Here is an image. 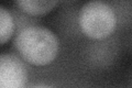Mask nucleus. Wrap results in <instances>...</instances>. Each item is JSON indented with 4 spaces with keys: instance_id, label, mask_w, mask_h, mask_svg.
<instances>
[{
    "instance_id": "nucleus-6",
    "label": "nucleus",
    "mask_w": 132,
    "mask_h": 88,
    "mask_svg": "<svg viewBox=\"0 0 132 88\" xmlns=\"http://www.w3.org/2000/svg\"><path fill=\"white\" fill-rule=\"evenodd\" d=\"M33 88H52V87L46 86V85H38V86H35V87H33Z\"/></svg>"
},
{
    "instance_id": "nucleus-4",
    "label": "nucleus",
    "mask_w": 132,
    "mask_h": 88,
    "mask_svg": "<svg viewBox=\"0 0 132 88\" xmlns=\"http://www.w3.org/2000/svg\"><path fill=\"white\" fill-rule=\"evenodd\" d=\"M23 12L30 15H44L51 12L59 5V1H40V0H19L15 1Z\"/></svg>"
},
{
    "instance_id": "nucleus-5",
    "label": "nucleus",
    "mask_w": 132,
    "mask_h": 88,
    "mask_svg": "<svg viewBox=\"0 0 132 88\" xmlns=\"http://www.w3.org/2000/svg\"><path fill=\"white\" fill-rule=\"evenodd\" d=\"M14 32L13 17L3 6L0 7V43L8 42Z\"/></svg>"
},
{
    "instance_id": "nucleus-1",
    "label": "nucleus",
    "mask_w": 132,
    "mask_h": 88,
    "mask_svg": "<svg viewBox=\"0 0 132 88\" xmlns=\"http://www.w3.org/2000/svg\"><path fill=\"white\" fill-rule=\"evenodd\" d=\"M14 49L24 61L34 66L51 64L59 53V40L54 32L42 27H29L13 39Z\"/></svg>"
},
{
    "instance_id": "nucleus-3",
    "label": "nucleus",
    "mask_w": 132,
    "mask_h": 88,
    "mask_svg": "<svg viewBox=\"0 0 132 88\" xmlns=\"http://www.w3.org/2000/svg\"><path fill=\"white\" fill-rule=\"evenodd\" d=\"M28 72L23 62L12 54L0 56V88H24Z\"/></svg>"
},
{
    "instance_id": "nucleus-2",
    "label": "nucleus",
    "mask_w": 132,
    "mask_h": 88,
    "mask_svg": "<svg viewBox=\"0 0 132 88\" xmlns=\"http://www.w3.org/2000/svg\"><path fill=\"white\" fill-rule=\"evenodd\" d=\"M117 18L113 9L104 1H89L82 6L79 14V26L85 35L101 40L114 31Z\"/></svg>"
}]
</instances>
